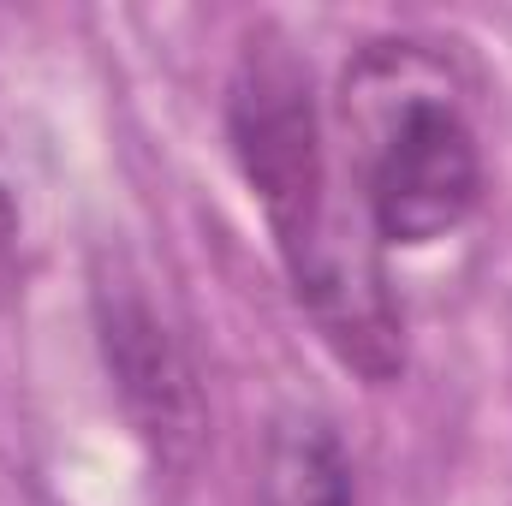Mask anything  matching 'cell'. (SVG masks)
I'll return each instance as SVG.
<instances>
[{
	"label": "cell",
	"instance_id": "3",
	"mask_svg": "<svg viewBox=\"0 0 512 506\" xmlns=\"http://www.w3.org/2000/svg\"><path fill=\"white\" fill-rule=\"evenodd\" d=\"M96 346L143 453L161 471H191L209 441V399L179 328L126 268L96 274Z\"/></svg>",
	"mask_w": 512,
	"mask_h": 506
},
{
	"label": "cell",
	"instance_id": "1",
	"mask_svg": "<svg viewBox=\"0 0 512 506\" xmlns=\"http://www.w3.org/2000/svg\"><path fill=\"white\" fill-rule=\"evenodd\" d=\"M358 197L370 233L423 251L459 233L483 203V149L447 66L417 42H370L340 84Z\"/></svg>",
	"mask_w": 512,
	"mask_h": 506
},
{
	"label": "cell",
	"instance_id": "5",
	"mask_svg": "<svg viewBox=\"0 0 512 506\" xmlns=\"http://www.w3.org/2000/svg\"><path fill=\"white\" fill-rule=\"evenodd\" d=\"M18 298V203L0 185V310Z\"/></svg>",
	"mask_w": 512,
	"mask_h": 506
},
{
	"label": "cell",
	"instance_id": "2",
	"mask_svg": "<svg viewBox=\"0 0 512 506\" xmlns=\"http://www.w3.org/2000/svg\"><path fill=\"white\" fill-rule=\"evenodd\" d=\"M227 143H233V161L251 197L262 203V221L274 233L286 274L310 268L340 239V221L328 203V155H322V114H316L310 66L280 36H251L233 66Z\"/></svg>",
	"mask_w": 512,
	"mask_h": 506
},
{
	"label": "cell",
	"instance_id": "4",
	"mask_svg": "<svg viewBox=\"0 0 512 506\" xmlns=\"http://www.w3.org/2000/svg\"><path fill=\"white\" fill-rule=\"evenodd\" d=\"M262 506H352V465L322 417H286L268 441Z\"/></svg>",
	"mask_w": 512,
	"mask_h": 506
}]
</instances>
